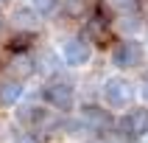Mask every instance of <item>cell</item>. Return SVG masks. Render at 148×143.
Instances as JSON below:
<instances>
[{
    "label": "cell",
    "mask_w": 148,
    "mask_h": 143,
    "mask_svg": "<svg viewBox=\"0 0 148 143\" xmlns=\"http://www.w3.org/2000/svg\"><path fill=\"white\" fill-rule=\"evenodd\" d=\"M42 95H45V101H48L50 107L62 109V112H70L73 104H75V93H73V87H70L67 82H50V84H45Z\"/></svg>",
    "instance_id": "6da1fadb"
},
{
    "label": "cell",
    "mask_w": 148,
    "mask_h": 143,
    "mask_svg": "<svg viewBox=\"0 0 148 143\" xmlns=\"http://www.w3.org/2000/svg\"><path fill=\"white\" fill-rule=\"evenodd\" d=\"M103 98H106V104L109 107H115V109H120V107H129L132 104V98H134V87L126 79H109L106 84H103Z\"/></svg>",
    "instance_id": "7a4b0ae2"
},
{
    "label": "cell",
    "mask_w": 148,
    "mask_h": 143,
    "mask_svg": "<svg viewBox=\"0 0 148 143\" xmlns=\"http://www.w3.org/2000/svg\"><path fill=\"white\" fill-rule=\"evenodd\" d=\"M112 59H115L117 67H137L143 62V45L137 39H126V42H120L115 48Z\"/></svg>",
    "instance_id": "3957f363"
},
{
    "label": "cell",
    "mask_w": 148,
    "mask_h": 143,
    "mask_svg": "<svg viewBox=\"0 0 148 143\" xmlns=\"http://www.w3.org/2000/svg\"><path fill=\"white\" fill-rule=\"evenodd\" d=\"M62 53H64V62L73 65V67H81V65L90 62V45H87V39H78V37L67 39Z\"/></svg>",
    "instance_id": "277c9868"
},
{
    "label": "cell",
    "mask_w": 148,
    "mask_h": 143,
    "mask_svg": "<svg viewBox=\"0 0 148 143\" xmlns=\"http://www.w3.org/2000/svg\"><path fill=\"white\" fill-rule=\"evenodd\" d=\"M120 129H123V135H129V137L145 135L148 132V109H132V112H126L123 121H120Z\"/></svg>",
    "instance_id": "5b68a950"
},
{
    "label": "cell",
    "mask_w": 148,
    "mask_h": 143,
    "mask_svg": "<svg viewBox=\"0 0 148 143\" xmlns=\"http://www.w3.org/2000/svg\"><path fill=\"white\" fill-rule=\"evenodd\" d=\"M81 121L92 132H106L109 126H112V115H109L106 109H101V107H84L81 109Z\"/></svg>",
    "instance_id": "8992f818"
},
{
    "label": "cell",
    "mask_w": 148,
    "mask_h": 143,
    "mask_svg": "<svg viewBox=\"0 0 148 143\" xmlns=\"http://www.w3.org/2000/svg\"><path fill=\"white\" fill-rule=\"evenodd\" d=\"M106 37H109V23L103 20V14L98 11V14H92L90 20H87V39L103 45V42H106Z\"/></svg>",
    "instance_id": "52a82bcc"
},
{
    "label": "cell",
    "mask_w": 148,
    "mask_h": 143,
    "mask_svg": "<svg viewBox=\"0 0 148 143\" xmlns=\"http://www.w3.org/2000/svg\"><path fill=\"white\" fill-rule=\"evenodd\" d=\"M20 98H23V84H20V79L0 82V104H3V107H11V104H17Z\"/></svg>",
    "instance_id": "ba28073f"
},
{
    "label": "cell",
    "mask_w": 148,
    "mask_h": 143,
    "mask_svg": "<svg viewBox=\"0 0 148 143\" xmlns=\"http://www.w3.org/2000/svg\"><path fill=\"white\" fill-rule=\"evenodd\" d=\"M8 70H11L14 76H20V79H23V76H31V73H34V62L25 56V53H17V56L8 62Z\"/></svg>",
    "instance_id": "9c48e42d"
},
{
    "label": "cell",
    "mask_w": 148,
    "mask_h": 143,
    "mask_svg": "<svg viewBox=\"0 0 148 143\" xmlns=\"http://www.w3.org/2000/svg\"><path fill=\"white\" fill-rule=\"evenodd\" d=\"M31 42H34V31H20V34H14L8 39V50L11 53H25V50L31 48Z\"/></svg>",
    "instance_id": "30bf717a"
},
{
    "label": "cell",
    "mask_w": 148,
    "mask_h": 143,
    "mask_svg": "<svg viewBox=\"0 0 148 143\" xmlns=\"http://www.w3.org/2000/svg\"><path fill=\"white\" fill-rule=\"evenodd\" d=\"M11 20H14V23L20 25L23 31H31V25L36 23V14H34L31 8H17L14 14H11Z\"/></svg>",
    "instance_id": "8fae6325"
},
{
    "label": "cell",
    "mask_w": 148,
    "mask_h": 143,
    "mask_svg": "<svg viewBox=\"0 0 148 143\" xmlns=\"http://www.w3.org/2000/svg\"><path fill=\"white\" fill-rule=\"evenodd\" d=\"M59 8V0H31V11L34 14H53Z\"/></svg>",
    "instance_id": "7c38bea8"
},
{
    "label": "cell",
    "mask_w": 148,
    "mask_h": 143,
    "mask_svg": "<svg viewBox=\"0 0 148 143\" xmlns=\"http://www.w3.org/2000/svg\"><path fill=\"white\" fill-rule=\"evenodd\" d=\"M64 11L70 17H78L84 11V0H64Z\"/></svg>",
    "instance_id": "4fadbf2b"
},
{
    "label": "cell",
    "mask_w": 148,
    "mask_h": 143,
    "mask_svg": "<svg viewBox=\"0 0 148 143\" xmlns=\"http://www.w3.org/2000/svg\"><path fill=\"white\" fill-rule=\"evenodd\" d=\"M120 28H123V31H132V28H137V23H134V20H123Z\"/></svg>",
    "instance_id": "5bb4252c"
},
{
    "label": "cell",
    "mask_w": 148,
    "mask_h": 143,
    "mask_svg": "<svg viewBox=\"0 0 148 143\" xmlns=\"http://www.w3.org/2000/svg\"><path fill=\"white\" fill-rule=\"evenodd\" d=\"M14 143H36V140H34V135H20Z\"/></svg>",
    "instance_id": "9a60e30c"
},
{
    "label": "cell",
    "mask_w": 148,
    "mask_h": 143,
    "mask_svg": "<svg viewBox=\"0 0 148 143\" xmlns=\"http://www.w3.org/2000/svg\"><path fill=\"white\" fill-rule=\"evenodd\" d=\"M117 3H120V6H129V3H132V0H117Z\"/></svg>",
    "instance_id": "2e32d148"
},
{
    "label": "cell",
    "mask_w": 148,
    "mask_h": 143,
    "mask_svg": "<svg viewBox=\"0 0 148 143\" xmlns=\"http://www.w3.org/2000/svg\"><path fill=\"white\" fill-rule=\"evenodd\" d=\"M0 28H3V17H0Z\"/></svg>",
    "instance_id": "e0dca14e"
},
{
    "label": "cell",
    "mask_w": 148,
    "mask_h": 143,
    "mask_svg": "<svg viewBox=\"0 0 148 143\" xmlns=\"http://www.w3.org/2000/svg\"><path fill=\"white\" fill-rule=\"evenodd\" d=\"M0 3H3V0H0Z\"/></svg>",
    "instance_id": "ac0fdd59"
}]
</instances>
